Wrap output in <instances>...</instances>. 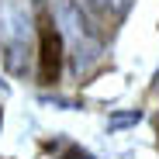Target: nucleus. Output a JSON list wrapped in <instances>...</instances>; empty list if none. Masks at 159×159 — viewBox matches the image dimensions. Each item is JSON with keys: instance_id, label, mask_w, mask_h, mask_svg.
Instances as JSON below:
<instances>
[{"instance_id": "nucleus-5", "label": "nucleus", "mask_w": 159, "mask_h": 159, "mask_svg": "<svg viewBox=\"0 0 159 159\" xmlns=\"http://www.w3.org/2000/svg\"><path fill=\"white\" fill-rule=\"evenodd\" d=\"M62 159H97V156H90L87 149H80V145H69V149L62 152Z\"/></svg>"}, {"instance_id": "nucleus-1", "label": "nucleus", "mask_w": 159, "mask_h": 159, "mask_svg": "<svg viewBox=\"0 0 159 159\" xmlns=\"http://www.w3.org/2000/svg\"><path fill=\"white\" fill-rule=\"evenodd\" d=\"M52 17H56V28L62 35L66 56L73 62V73L87 76L104 59L100 24H93V14L87 11L83 0H56V4H52Z\"/></svg>"}, {"instance_id": "nucleus-4", "label": "nucleus", "mask_w": 159, "mask_h": 159, "mask_svg": "<svg viewBox=\"0 0 159 159\" xmlns=\"http://www.w3.org/2000/svg\"><path fill=\"white\" fill-rule=\"evenodd\" d=\"M139 121H142V111H128V114H114V118L107 121V128L118 131V128H125V125H139Z\"/></svg>"}, {"instance_id": "nucleus-2", "label": "nucleus", "mask_w": 159, "mask_h": 159, "mask_svg": "<svg viewBox=\"0 0 159 159\" xmlns=\"http://www.w3.org/2000/svg\"><path fill=\"white\" fill-rule=\"evenodd\" d=\"M35 59H38V45H35L31 17L24 11H17V7H7V45H4V66H7V73L17 76V80L31 76Z\"/></svg>"}, {"instance_id": "nucleus-3", "label": "nucleus", "mask_w": 159, "mask_h": 159, "mask_svg": "<svg viewBox=\"0 0 159 159\" xmlns=\"http://www.w3.org/2000/svg\"><path fill=\"white\" fill-rule=\"evenodd\" d=\"M62 62H66L62 35H59V28L45 14L42 17V28H38V80H42V83H59Z\"/></svg>"}, {"instance_id": "nucleus-6", "label": "nucleus", "mask_w": 159, "mask_h": 159, "mask_svg": "<svg viewBox=\"0 0 159 159\" xmlns=\"http://www.w3.org/2000/svg\"><path fill=\"white\" fill-rule=\"evenodd\" d=\"M156 93H159V73H156Z\"/></svg>"}]
</instances>
